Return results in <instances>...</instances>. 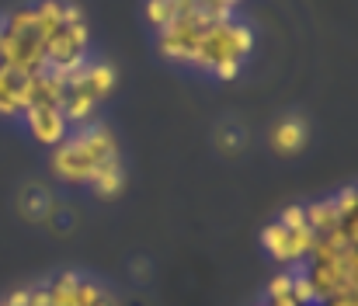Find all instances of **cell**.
<instances>
[{"mask_svg":"<svg viewBox=\"0 0 358 306\" xmlns=\"http://www.w3.org/2000/svg\"><path fill=\"white\" fill-rule=\"evenodd\" d=\"M87 14L70 0L17 4L0 14V67L21 74H66L87 60Z\"/></svg>","mask_w":358,"mask_h":306,"instance_id":"1","label":"cell"},{"mask_svg":"<svg viewBox=\"0 0 358 306\" xmlns=\"http://www.w3.org/2000/svg\"><path fill=\"white\" fill-rule=\"evenodd\" d=\"M157 46L171 63L206 70L220 81H234L254 53V32L234 14H185L157 32Z\"/></svg>","mask_w":358,"mask_h":306,"instance_id":"2","label":"cell"},{"mask_svg":"<svg viewBox=\"0 0 358 306\" xmlns=\"http://www.w3.org/2000/svg\"><path fill=\"white\" fill-rule=\"evenodd\" d=\"M119 139L105 122H91L80 129H70V136L52 146V174L63 185H91L105 167L119 164Z\"/></svg>","mask_w":358,"mask_h":306,"instance_id":"3","label":"cell"},{"mask_svg":"<svg viewBox=\"0 0 358 306\" xmlns=\"http://www.w3.org/2000/svg\"><path fill=\"white\" fill-rule=\"evenodd\" d=\"M115 91V67L105 60H84L80 67L63 74V104L59 111L66 115L70 129L98 122V108L112 98Z\"/></svg>","mask_w":358,"mask_h":306,"instance_id":"4","label":"cell"},{"mask_svg":"<svg viewBox=\"0 0 358 306\" xmlns=\"http://www.w3.org/2000/svg\"><path fill=\"white\" fill-rule=\"evenodd\" d=\"M313 240H317V237H313V230H310V223H306V205H289V209H282L278 219L268 223L264 233H261L264 251L282 265V272H296V268L310 258Z\"/></svg>","mask_w":358,"mask_h":306,"instance_id":"5","label":"cell"},{"mask_svg":"<svg viewBox=\"0 0 358 306\" xmlns=\"http://www.w3.org/2000/svg\"><path fill=\"white\" fill-rule=\"evenodd\" d=\"M21 122H24V129L31 132V139L35 143H42V146H59L66 136H70V122H66V115L59 111V108H28L24 115H21Z\"/></svg>","mask_w":358,"mask_h":306,"instance_id":"6","label":"cell"},{"mask_svg":"<svg viewBox=\"0 0 358 306\" xmlns=\"http://www.w3.org/2000/svg\"><path fill=\"white\" fill-rule=\"evenodd\" d=\"M257 306H317V300H313V293H310V286L299 272H282L268 282Z\"/></svg>","mask_w":358,"mask_h":306,"instance_id":"7","label":"cell"},{"mask_svg":"<svg viewBox=\"0 0 358 306\" xmlns=\"http://www.w3.org/2000/svg\"><path fill=\"white\" fill-rule=\"evenodd\" d=\"M31 104V74L0 67V115L3 118H21Z\"/></svg>","mask_w":358,"mask_h":306,"instance_id":"8","label":"cell"},{"mask_svg":"<svg viewBox=\"0 0 358 306\" xmlns=\"http://www.w3.org/2000/svg\"><path fill=\"white\" fill-rule=\"evenodd\" d=\"M306 122L303 118H282V122H275L271 125V132H268V139H271V150L275 153H282V157H289V153H299L303 146H306Z\"/></svg>","mask_w":358,"mask_h":306,"instance_id":"9","label":"cell"},{"mask_svg":"<svg viewBox=\"0 0 358 306\" xmlns=\"http://www.w3.org/2000/svg\"><path fill=\"white\" fill-rule=\"evenodd\" d=\"M195 11H202L195 0H146V21H150L157 32H160L164 25L185 18V14H195ZM202 14H206V11H202Z\"/></svg>","mask_w":358,"mask_h":306,"instance_id":"10","label":"cell"},{"mask_svg":"<svg viewBox=\"0 0 358 306\" xmlns=\"http://www.w3.org/2000/svg\"><path fill=\"white\" fill-rule=\"evenodd\" d=\"M87 188H91L98 199H115V195H122V188H125V167H122V160L112 164V167H105Z\"/></svg>","mask_w":358,"mask_h":306,"instance_id":"11","label":"cell"},{"mask_svg":"<svg viewBox=\"0 0 358 306\" xmlns=\"http://www.w3.org/2000/svg\"><path fill=\"white\" fill-rule=\"evenodd\" d=\"M206 14H234L240 7V0H195Z\"/></svg>","mask_w":358,"mask_h":306,"instance_id":"12","label":"cell"},{"mask_svg":"<svg viewBox=\"0 0 358 306\" xmlns=\"http://www.w3.org/2000/svg\"><path fill=\"white\" fill-rule=\"evenodd\" d=\"M0 306H7V300H3V303H0Z\"/></svg>","mask_w":358,"mask_h":306,"instance_id":"13","label":"cell"}]
</instances>
